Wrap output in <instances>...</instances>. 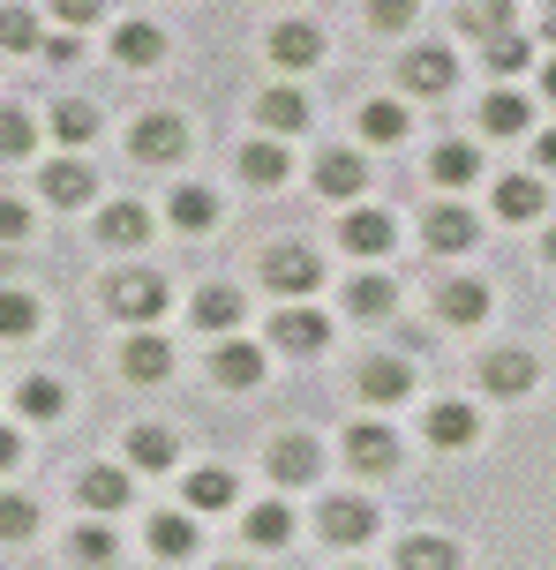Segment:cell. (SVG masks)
Masks as SVG:
<instances>
[{"mask_svg":"<svg viewBox=\"0 0 556 570\" xmlns=\"http://www.w3.org/2000/svg\"><path fill=\"white\" fill-rule=\"evenodd\" d=\"M316 525H323V541L361 548V541H377V503H369V495H331L316 511Z\"/></svg>","mask_w":556,"mask_h":570,"instance_id":"6da1fadb","label":"cell"},{"mask_svg":"<svg viewBox=\"0 0 556 570\" xmlns=\"http://www.w3.org/2000/svg\"><path fill=\"white\" fill-rule=\"evenodd\" d=\"M106 301H114V315H128V323H150V315L166 308V278H158V271H120Z\"/></svg>","mask_w":556,"mask_h":570,"instance_id":"7a4b0ae2","label":"cell"},{"mask_svg":"<svg viewBox=\"0 0 556 570\" xmlns=\"http://www.w3.org/2000/svg\"><path fill=\"white\" fill-rule=\"evenodd\" d=\"M128 150H136V158H150V166H174L181 150H188V128H181L174 114H150V120H136V128H128Z\"/></svg>","mask_w":556,"mask_h":570,"instance_id":"3957f363","label":"cell"},{"mask_svg":"<svg viewBox=\"0 0 556 570\" xmlns=\"http://www.w3.org/2000/svg\"><path fill=\"white\" fill-rule=\"evenodd\" d=\"M316 278H323V256H309V248H271L264 256L271 293H316Z\"/></svg>","mask_w":556,"mask_h":570,"instance_id":"277c9868","label":"cell"},{"mask_svg":"<svg viewBox=\"0 0 556 570\" xmlns=\"http://www.w3.org/2000/svg\"><path fill=\"white\" fill-rule=\"evenodd\" d=\"M271 473H279L286 488H309V481L323 473V451H316V435H279V443H271Z\"/></svg>","mask_w":556,"mask_h":570,"instance_id":"5b68a950","label":"cell"},{"mask_svg":"<svg viewBox=\"0 0 556 570\" xmlns=\"http://www.w3.org/2000/svg\"><path fill=\"white\" fill-rule=\"evenodd\" d=\"M347 458L361 473H391V465H399V435L383 421H361V428H347Z\"/></svg>","mask_w":556,"mask_h":570,"instance_id":"8992f818","label":"cell"},{"mask_svg":"<svg viewBox=\"0 0 556 570\" xmlns=\"http://www.w3.org/2000/svg\"><path fill=\"white\" fill-rule=\"evenodd\" d=\"M38 188H46V203H60V210H84V203L98 196V173L76 166V158H60V166H46V180H38Z\"/></svg>","mask_w":556,"mask_h":570,"instance_id":"52a82bcc","label":"cell"},{"mask_svg":"<svg viewBox=\"0 0 556 570\" xmlns=\"http://www.w3.org/2000/svg\"><path fill=\"white\" fill-rule=\"evenodd\" d=\"M369 188V166L353 150H316V196H361Z\"/></svg>","mask_w":556,"mask_h":570,"instance_id":"ba28073f","label":"cell"},{"mask_svg":"<svg viewBox=\"0 0 556 570\" xmlns=\"http://www.w3.org/2000/svg\"><path fill=\"white\" fill-rule=\"evenodd\" d=\"M481 391H497V399L534 391V353H489V361H481Z\"/></svg>","mask_w":556,"mask_h":570,"instance_id":"9c48e42d","label":"cell"},{"mask_svg":"<svg viewBox=\"0 0 556 570\" xmlns=\"http://www.w3.org/2000/svg\"><path fill=\"white\" fill-rule=\"evenodd\" d=\"M76 495H84V511H120V503L136 495V481H128L120 465H90L84 481H76Z\"/></svg>","mask_w":556,"mask_h":570,"instance_id":"30bf717a","label":"cell"},{"mask_svg":"<svg viewBox=\"0 0 556 570\" xmlns=\"http://www.w3.org/2000/svg\"><path fill=\"white\" fill-rule=\"evenodd\" d=\"M316 53H323L316 23H279L271 30V60H279V68H316Z\"/></svg>","mask_w":556,"mask_h":570,"instance_id":"8fae6325","label":"cell"},{"mask_svg":"<svg viewBox=\"0 0 556 570\" xmlns=\"http://www.w3.org/2000/svg\"><path fill=\"white\" fill-rule=\"evenodd\" d=\"M271 338L286 345V353H323V338H331V323H323L316 308H286L279 323H271Z\"/></svg>","mask_w":556,"mask_h":570,"instance_id":"7c38bea8","label":"cell"},{"mask_svg":"<svg viewBox=\"0 0 556 570\" xmlns=\"http://www.w3.org/2000/svg\"><path fill=\"white\" fill-rule=\"evenodd\" d=\"M399 76H407L413 98H437V90H451V53H443V46H421V53H407Z\"/></svg>","mask_w":556,"mask_h":570,"instance_id":"4fadbf2b","label":"cell"},{"mask_svg":"<svg viewBox=\"0 0 556 570\" xmlns=\"http://www.w3.org/2000/svg\"><path fill=\"white\" fill-rule=\"evenodd\" d=\"M98 233H106L114 248H144V240H150V210H144V203H106Z\"/></svg>","mask_w":556,"mask_h":570,"instance_id":"5bb4252c","label":"cell"},{"mask_svg":"<svg viewBox=\"0 0 556 570\" xmlns=\"http://www.w3.org/2000/svg\"><path fill=\"white\" fill-rule=\"evenodd\" d=\"M391 240H399V226H391L383 210H353L347 218V248L353 256H391Z\"/></svg>","mask_w":556,"mask_h":570,"instance_id":"9a60e30c","label":"cell"},{"mask_svg":"<svg viewBox=\"0 0 556 570\" xmlns=\"http://www.w3.org/2000/svg\"><path fill=\"white\" fill-rule=\"evenodd\" d=\"M188 315H196V331H234V323H241V293H234V285H204Z\"/></svg>","mask_w":556,"mask_h":570,"instance_id":"2e32d148","label":"cell"},{"mask_svg":"<svg viewBox=\"0 0 556 570\" xmlns=\"http://www.w3.org/2000/svg\"><path fill=\"white\" fill-rule=\"evenodd\" d=\"M120 361H128V375H136V383H166V368H174V345L166 338H128V353H120Z\"/></svg>","mask_w":556,"mask_h":570,"instance_id":"e0dca14e","label":"cell"},{"mask_svg":"<svg viewBox=\"0 0 556 570\" xmlns=\"http://www.w3.org/2000/svg\"><path fill=\"white\" fill-rule=\"evenodd\" d=\"M256 120L279 128V136H293V128H309V98H301V90H264V98H256Z\"/></svg>","mask_w":556,"mask_h":570,"instance_id":"ac0fdd59","label":"cell"},{"mask_svg":"<svg viewBox=\"0 0 556 570\" xmlns=\"http://www.w3.org/2000/svg\"><path fill=\"white\" fill-rule=\"evenodd\" d=\"M174 458H181V443L166 428H136V435H128V465H144V473H166Z\"/></svg>","mask_w":556,"mask_h":570,"instance_id":"d6986e66","label":"cell"},{"mask_svg":"<svg viewBox=\"0 0 556 570\" xmlns=\"http://www.w3.org/2000/svg\"><path fill=\"white\" fill-rule=\"evenodd\" d=\"M413 391V375L399 368V361H369V368H361V399L369 405H391V399H407Z\"/></svg>","mask_w":556,"mask_h":570,"instance_id":"ffe728a7","label":"cell"},{"mask_svg":"<svg viewBox=\"0 0 556 570\" xmlns=\"http://www.w3.org/2000/svg\"><path fill=\"white\" fill-rule=\"evenodd\" d=\"M226 503H234V473H226V465L188 473V511H226Z\"/></svg>","mask_w":556,"mask_h":570,"instance_id":"44dd1931","label":"cell"},{"mask_svg":"<svg viewBox=\"0 0 556 570\" xmlns=\"http://www.w3.org/2000/svg\"><path fill=\"white\" fill-rule=\"evenodd\" d=\"M293 541V511L286 503H256L248 511V548H286Z\"/></svg>","mask_w":556,"mask_h":570,"instance_id":"7402d4cb","label":"cell"},{"mask_svg":"<svg viewBox=\"0 0 556 570\" xmlns=\"http://www.w3.org/2000/svg\"><path fill=\"white\" fill-rule=\"evenodd\" d=\"M399 570H459V548L437 541V533H413V541L399 548Z\"/></svg>","mask_w":556,"mask_h":570,"instance_id":"603a6c76","label":"cell"},{"mask_svg":"<svg viewBox=\"0 0 556 570\" xmlns=\"http://www.w3.org/2000/svg\"><path fill=\"white\" fill-rule=\"evenodd\" d=\"M443 323H481L489 315V285H474V278H459V285H443Z\"/></svg>","mask_w":556,"mask_h":570,"instance_id":"cb8c5ba5","label":"cell"},{"mask_svg":"<svg viewBox=\"0 0 556 570\" xmlns=\"http://www.w3.org/2000/svg\"><path fill=\"white\" fill-rule=\"evenodd\" d=\"M542 203H549V196H542V180H534V173H511V180L497 188L504 218H542Z\"/></svg>","mask_w":556,"mask_h":570,"instance_id":"d4e9b609","label":"cell"},{"mask_svg":"<svg viewBox=\"0 0 556 570\" xmlns=\"http://www.w3.org/2000/svg\"><path fill=\"white\" fill-rule=\"evenodd\" d=\"M467 240H474V210L437 203V210H429V248H467Z\"/></svg>","mask_w":556,"mask_h":570,"instance_id":"484cf974","label":"cell"},{"mask_svg":"<svg viewBox=\"0 0 556 570\" xmlns=\"http://www.w3.org/2000/svg\"><path fill=\"white\" fill-rule=\"evenodd\" d=\"M114 53L128 60V68H150V60L166 53V38H158L150 23H120V30H114Z\"/></svg>","mask_w":556,"mask_h":570,"instance_id":"4316f807","label":"cell"},{"mask_svg":"<svg viewBox=\"0 0 556 570\" xmlns=\"http://www.w3.org/2000/svg\"><path fill=\"white\" fill-rule=\"evenodd\" d=\"M241 173H248L256 188H279V180H286V150H279V142H241Z\"/></svg>","mask_w":556,"mask_h":570,"instance_id":"83f0119b","label":"cell"},{"mask_svg":"<svg viewBox=\"0 0 556 570\" xmlns=\"http://www.w3.org/2000/svg\"><path fill=\"white\" fill-rule=\"evenodd\" d=\"M150 548L158 556H196V518H181V511L150 518Z\"/></svg>","mask_w":556,"mask_h":570,"instance_id":"f1b7e54d","label":"cell"},{"mask_svg":"<svg viewBox=\"0 0 556 570\" xmlns=\"http://www.w3.org/2000/svg\"><path fill=\"white\" fill-rule=\"evenodd\" d=\"M429 435H437L443 451L474 443V405H429Z\"/></svg>","mask_w":556,"mask_h":570,"instance_id":"f546056e","label":"cell"},{"mask_svg":"<svg viewBox=\"0 0 556 570\" xmlns=\"http://www.w3.org/2000/svg\"><path fill=\"white\" fill-rule=\"evenodd\" d=\"M391 301H399V293H391V278H353V285H347V308L361 315V323L391 315Z\"/></svg>","mask_w":556,"mask_h":570,"instance_id":"4dcf8cb0","label":"cell"},{"mask_svg":"<svg viewBox=\"0 0 556 570\" xmlns=\"http://www.w3.org/2000/svg\"><path fill=\"white\" fill-rule=\"evenodd\" d=\"M481 120H489L497 136H519V128H527V98H519V90H489V98H481Z\"/></svg>","mask_w":556,"mask_h":570,"instance_id":"1f68e13d","label":"cell"},{"mask_svg":"<svg viewBox=\"0 0 556 570\" xmlns=\"http://www.w3.org/2000/svg\"><path fill=\"white\" fill-rule=\"evenodd\" d=\"M211 375H218V383H256V375H264V353H256V345H226V353H218V361H211Z\"/></svg>","mask_w":556,"mask_h":570,"instance_id":"d6a6232c","label":"cell"},{"mask_svg":"<svg viewBox=\"0 0 556 570\" xmlns=\"http://www.w3.org/2000/svg\"><path fill=\"white\" fill-rule=\"evenodd\" d=\"M474 166H481V158H474V142H443L437 158H429V173H437L443 188H467V180H474Z\"/></svg>","mask_w":556,"mask_h":570,"instance_id":"836d02e7","label":"cell"},{"mask_svg":"<svg viewBox=\"0 0 556 570\" xmlns=\"http://www.w3.org/2000/svg\"><path fill=\"white\" fill-rule=\"evenodd\" d=\"M90 128H98V114H90L84 98H60V106H53V136L68 142V150H76V142H90Z\"/></svg>","mask_w":556,"mask_h":570,"instance_id":"e575fe53","label":"cell"},{"mask_svg":"<svg viewBox=\"0 0 556 570\" xmlns=\"http://www.w3.org/2000/svg\"><path fill=\"white\" fill-rule=\"evenodd\" d=\"M361 128H369L377 142H399V136H407V106H391V98H369V106H361Z\"/></svg>","mask_w":556,"mask_h":570,"instance_id":"d590c367","label":"cell"},{"mask_svg":"<svg viewBox=\"0 0 556 570\" xmlns=\"http://www.w3.org/2000/svg\"><path fill=\"white\" fill-rule=\"evenodd\" d=\"M211 218H218V203H211V188H174V226L204 233Z\"/></svg>","mask_w":556,"mask_h":570,"instance_id":"8d00e7d4","label":"cell"},{"mask_svg":"<svg viewBox=\"0 0 556 570\" xmlns=\"http://www.w3.org/2000/svg\"><path fill=\"white\" fill-rule=\"evenodd\" d=\"M38 331V301L30 293H0V338H30Z\"/></svg>","mask_w":556,"mask_h":570,"instance_id":"74e56055","label":"cell"},{"mask_svg":"<svg viewBox=\"0 0 556 570\" xmlns=\"http://www.w3.org/2000/svg\"><path fill=\"white\" fill-rule=\"evenodd\" d=\"M60 399H68V391H60L53 375H30V383H23V413H30V421H53Z\"/></svg>","mask_w":556,"mask_h":570,"instance_id":"f35d334b","label":"cell"},{"mask_svg":"<svg viewBox=\"0 0 556 570\" xmlns=\"http://www.w3.org/2000/svg\"><path fill=\"white\" fill-rule=\"evenodd\" d=\"M23 533H38V503H23V495H0V541H23Z\"/></svg>","mask_w":556,"mask_h":570,"instance_id":"ab89813d","label":"cell"},{"mask_svg":"<svg viewBox=\"0 0 556 570\" xmlns=\"http://www.w3.org/2000/svg\"><path fill=\"white\" fill-rule=\"evenodd\" d=\"M0 46L30 53V46H38V16H30V8H0Z\"/></svg>","mask_w":556,"mask_h":570,"instance_id":"60d3db41","label":"cell"},{"mask_svg":"<svg viewBox=\"0 0 556 570\" xmlns=\"http://www.w3.org/2000/svg\"><path fill=\"white\" fill-rule=\"evenodd\" d=\"M30 142H38V136H30V120L16 114V106H0V158H23Z\"/></svg>","mask_w":556,"mask_h":570,"instance_id":"b9f144b4","label":"cell"},{"mask_svg":"<svg viewBox=\"0 0 556 570\" xmlns=\"http://www.w3.org/2000/svg\"><path fill=\"white\" fill-rule=\"evenodd\" d=\"M369 23H377V30H407L413 23V0H369Z\"/></svg>","mask_w":556,"mask_h":570,"instance_id":"7bdbcfd3","label":"cell"},{"mask_svg":"<svg viewBox=\"0 0 556 570\" xmlns=\"http://www.w3.org/2000/svg\"><path fill=\"white\" fill-rule=\"evenodd\" d=\"M76 556H84V563H106V556H114V533H106V525H84V533H76Z\"/></svg>","mask_w":556,"mask_h":570,"instance_id":"ee69618b","label":"cell"},{"mask_svg":"<svg viewBox=\"0 0 556 570\" xmlns=\"http://www.w3.org/2000/svg\"><path fill=\"white\" fill-rule=\"evenodd\" d=\"M489 60H497V68H519V60H527V46H519L511 30H497V38H489Z\"/></svg>","mask_w":556,"mask_h":570,"instance_id":"f6af8a7d","label":"cell"},{"mask_svg":"<svg viewBox=\"0 0 556 570\" xmlns=\"http://www.w3.org/2000/svg\"><path fill=\"white\" fill-rule=\"evenodd\" d=\"M30 233V210L23 203H0V240H23Z\"/></svg>","mask_w":556,"mask_h":570,"instance_id":"bcb514c9","label":"cell"},{"mask_svg":"<svg viewBox=\"0 0 556 570\" xmlns=\"http://www.w3.org/2000/svg\"><path fill=\"white\" fill-rule=\"evenodd\" d=\"M53 16H68V23L84 30V23H90V16H98V0H53Z\"/></svg>","mask_w":556,"mask_h":570,"instance_id":"7dc6e473","label":"cell"},{"mask_svg":"<svg viewBox=\"0 0 556 570\" xmlns=\"http://www.w3.org/2000/svg\"><path fill=\"white\" fill-rule=\"evenodd\" d=\"M16 451H23V435H16V428H0V473L16 465Z\"/></svg>","mask_w":556,"mask_h":570,"instance_id":"c3c4849f","label":"cell"},{"mask_svg":"<svg viewBox=\"0 0 556 570\" xmlns=\"http://www.w3.org/2000/svg\"><path fill=\"white\" fill-rule=\"evenodd\" d=\"M534 150H542V166H556V136H542V142H534Z\"/></svg>","mask_w":556,"mask_h":570,"instance_id":"681fc988","label":"cell"},{"mask_svg":"<svg viewBox=\"0 0 556 570\" xmlns=\"http://www.w3.org/2000/svg\"><path fill=\"white\" fill-rule=\"evenodd\" d=\"M542 90H549V98H556V60H549V68H542Z\"/></svg>","mask_w":556,"mask_h":570,"instance_id":"f907efd6","label":"cell"},{"mask_svg":"<svg viewBox=\"0 0 556 570\" xmlns=\"http://www.w3.org/2000/svg\"><path fill=\"white\" fill-rule=\"evenodd\" d=\"M542 256H549V263H556V226H549V240H542Z\"/></svg>","mask_w":556,"mask_h":570,"instance_id":"816d5d0a","label":"cell"},{"mask_svg":"<svg viewBox=\"0 0 556 570\" xmlns=\"http://www.w3.org/2000/svg\"><path fill=\"white\" fill-rule=\"evenodd\" d=\"M218 570H256V563H218Z\"/></svg>","mask_w":556,"mask_h":570,"instance_id":"f5cc1de1","label":"cell"}]
</instances>
